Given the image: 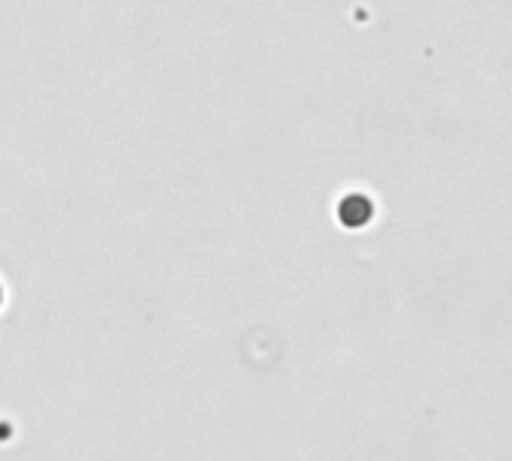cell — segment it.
I'll return each instance as SVG.
<instances>
[{"instance_id":"6da1fadb","label":"cell","mask_w":512,"mask_h":461,"mask_svg":"<svg viewBox=\"0 0 512 461\" xmlns=\"http://www.w3.org/2000/svg\"><path fill=\"white\" fill-rule=\"evenodd\" d=\"M0 308H4V284H0Z\"/></svg>"}]
</instances>
